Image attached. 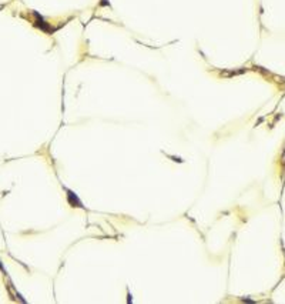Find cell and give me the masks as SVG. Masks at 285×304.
<instances>
[{
  "instance_id": "obj_1",
  "label": "cell",
  "mask_w": 285,
  "mask_h": 304,
  "mask_svg": "<svg viewBox=\"0 0 285 304\" xmlns=\"http://www.w3.org/2000/svg\"><path fill=\"white\" fill-rule=\"evenodd\" d=\"M64 191L67 193L66 194V197H67V203H69V206L70 207H78V209H83L84 210L86 206L83 204V201L80 200V197L77 196V193H74L73 190H70V188H67L66 186H63Z\"/></svg>"
},
{
  "instance_id": "obj_2",
  "label": "cell",
  "mask_w": 285,
  "mask_h": 304,
  "mask_svg": "<svg viewBox=\"0 0 285 304\" xmlns=\"http://www.w3.org/2000/svg\"><path fill=\"white\" fill-rule=\"evenodd\" d=\"M0 270H3V271H4V273H6V268L3 267V264H1V261H0Z\"/></svg>"
}]
</instances>
